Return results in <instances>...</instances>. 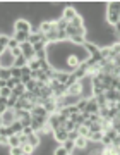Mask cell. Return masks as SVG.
I'll list each match as a JSON object with an SVG mask.
<instances>
[{
	"label": "cell",
	"mask_w": 120,
	"mask_h": 155,
	"mask_svg": "<svg viewBox=\"0 0 120 155\" xmlns=\"http://www.w3.org/2000/svg\"><path fill=\"white\" fill-rule=\"evenodd\" d=\"M31 22L27 21V19H16L14 22V33H26L29 35L31 33Z\"/></svg>",
	"instance_id": "1"
},
{
	"label": "cell",
	"mask_w": 120,
	"mask_h": 155,
	"mask_svg": "<svg viewBox=\"0 0 120 155\" xmlns=\"http://www.w3.org/2000/svg\"><path fill=\"white\" fill-rule=\"evenodd\" d=\"M14 55L11 54V50H5L2 55H0V67L2 69H11V67H14Z\"/></svg>",
	"instance_id": "2"
},
{
	"label": "cell",
	"mask_w": 120,
	"mask_h": 155,
	"mask_svg": "<svg viewBox=\"0 0 120 155\" xmlns=\"http://www.w3.org/2000/svg\"><path fill=\"white\" fill-rule=\"evenodd\" d=\"M52 138H53V141H57V145H62L67 140V131L60 126V127H57L53 133H52Z\"/></svg>",
	"instance_id": "3"
},
{
	"label": "cell",
	"mask_w": 120,
	"mask_h": 155,
	"mask_svg": "<svg viewBox=\"0 0 120 155\" xmlns=\"http://www.w3.org/2000/svg\"><path fill=\"white\" fill-rule=\"evenodd\" d=\"M2 121H4V126H11L12 122H16L17 121L16 110H14V109H7V110L2 114Z\"/></svg>",
	"instance_id": "4"
},
{
	"label": "cell",
	"mask_w": 120,
	"mask_h": 155,
	"mask_svg": "<svg viewBox=\"0 0 120 155\" xmlns=\"http://www.w3.org/2000/svg\"><path fill=\"white\" fill-rule=\"evenodd\" d=\"M19 47H21V52H22V55L26 57L27 59V62L29 61H33L34 59V55H36V54H34V50H33V45L31 43H22V45H19Z\"/></svg>",
	"instance_id": "5"
},
{
	"label": "cell",
	"mask_w": 120,
	"mask_h": 155,
	"mask_svg": "<svg viewBox=\"0 0 120 155\" xmlns=\"http://www.w3.org/2000/svg\"><path fill=\"white\" fill-rule=\"evenodd\" d=\"M39 33L41 35H48V33H52L53 29H57L55 28V21H43V22H39Z\"/></svg>",
	"instance_id": "6"
},
{
	"label": "cell",
	"mask_w": 120,
	"mask_h": 155,
	"mask_svg": "<svg viewBox=\"0 0 120 155\" xmlns=\"http://www.w3.org/2000/svg\"><path fill=\"white\" fill-rule=\"evenodd\" d=\"M77 16V11L74 7H65L64 11H62V19H65L67 22H72V19Z\"/></svg>",
	"instance_id": "7"
},
{
	"label": "cell",
	"mask_w": 120,
	"mask_h": 155,
	"mask_svg": "<svg viewBox=\"0 0 120 155\" xmlns=\"http://www.w3.org/2000/svg\"><path fill=\"white\" fill-rule=\"evenodd\" d=\"M27 145H31L34 150L39 148V145H41V138H39V134L38 133L29 134V136H27Z\"/></svg>",
	"instance_id": "8"
},
{
	"label": "cell",
	"mask_w": 120,
	"mask_h": 155,
	"mask_svg": "<svg viewBox=\"0 0 120 155\" xmlns=\"http://www.w3.org/2000/svg\"><path fill=\"white\" fill-rule=\"evenodd\" d=\"M74 74H76V78L79 79V81H82L84 78H87V67H86V64L82 62L81 66H79L76 71H74Z\"/></svg>",
	"instance_id": "9"
},
{
	"label": "cell",
	"mask_w": 120,
	"mask_h": 155,
	"mask_svg": "<svg viewBox=\"0 0 120 155\" xmlns=\"http://www.w3.org/2000/svg\"><path fill=\"white\" fill-rule=\"evenodd\" d=\"M69 74H71V72H67V71H57V74H55V79H57L60 84H65L67 79H69Z\"/></svg>",
	"instance_id": "10"
},
{
	"label": "cell",
	"mask_w": 120,
	"mask_h": 155,
	"mask_svg": "<svg viewBox=\"0 0 120 155\" xmlns=\"http://www.w3.org/2000/svg\"><path fill=\"white\" fill-rule=\"evenodd\" d=\"M74 143H76V150H86L87 148V143H89V140L84 138V136H79Z\"/></svg>",
	"instance_id": "11"
},
{
	"label": "cell",
	"mask_w": 120,
	"mask_h": 155,
	"mask_svg": "<svg viewBox=\"0 0 120 155\" xmlns=\"http://www.w3.org/2000/svg\"><path fill=\"white\" fill-rule=\"evenodd\" d=\"M16 117H17V121H22V119H31V112L26 110V109H17L16 110Z\"/></svg>",
	"instance_id": "12"
},
{
	"label": "cell",
	"mask_w": 120,
	"mask_h": 155,
	"mask_svg": "<svg viewBox=\"0 0 120 155\" xmlns=\"http://www.w3.org/2000/svg\"><path fill=\"white\" fill-rule=\"evenodd\" d=\"M24 93H26V84H22V83H19L16 88L12 90V95H14V97H17V98H21Z\"/></svg>",
	"instance_id": "13"
},
{
	"label": "cell",
	"mask_w": 120,
	"mask_h": 155,
	"mask_svg": "<svg viewBox=\"0 0 120 155\" xmlns=\"http://www.w3.org/2000/svg\"><path fill=\"white\" fill-rule=\"evenodd\" d=\"M11 147H21V134H11L9 136V148Z\"/></svg>",
	"instance_id": "14"
},
{
	"label": "cell",
	"mask_w": 120,
	"mask_h": 155,
	"mask_svg": "<svg viewBox=\"0 0 120 155\" xmlns=\"http://www.w3.org/2000/svg\"><path fill=\"white\" fill-rule=\"evenodd\" d=\"M9 127L12 129V133H14V134H22V129H24V127H22V124H21V121L12 122Z\"/></svg>",
	"instance_id": "15"
},
{
	"label": "cell",
	"mask_w": 120,
	"mask_h": 155,
	"mask_svg": "<svg viewBox=\"0 0 120 155\" xmlns=\"http://www.w3.org/2000/svg\"><path fill=\"white\" fill-rule=\"evenodd\" d=\"M26 66H27V59L24 55L17 57L16 61H14V67H17V69H22V67H26Z\"/></svg>",
	"instance_id": "16"
},
{
	"label": "cell",
	"mask_w": 120,
	"mask_h": 155,
	"mask_svg": "<svg viewBox=\"0 0 120 155\" xmlns=\"http://www.w3.org/2000/svg\"><path fill=\"white\" fill-rule=\"evenodd\" d=\"M71 26H72V28H76V29L82 28V26H84V19H82V17L79 16V14H77V16L74 17V19H72V22H71Z\"/></svg>",
	"instance_id": "17"
},
{
	"label": "cell",
	"mask_w": 120,
	"mask_h": 155,
	"mask_svg": "<svg viewBox=\"0 0 120 155\" xmlns=\"http://www.w3.org/2000/svg\"><path fill=\"white\" fill-rule=\"evenodd\" d=\"M62 147H64L69 153H74V150H76V143H74L72 140H65V141L62 143Z\"/></svg>",
	"instance_id": "18"
},
{
	"label": "cell",
	"mask_w": 120,
	"mask_h": 155,
	"mask_svg": "<svg viewBox=\"0 0 120 155\" xmlns=\"http://www.w3.org/2000/svg\"><path fill=\"white\" fill-rule=\"evenodd\" d=\"M103 131H98V133H91L89 134V141L93 143H101V138H103Z\"/></svg>",
	"instance_id": "19"
},
{
	"label": "cell",
	"mask_w": 120,
	"mask_h": 155,
	"mask_svg": "<svg viewBox=\"0 0 120 155\" xmlns=\"http://www.w3.org/2000/svg\"><path fill=\"white\" fill-rule=\"evenodd\" d=\"M41 40H43V35H41V33H36V35H29V36H27V43L34 45V43H38V41H41Z\"/></svg>",
	"instance_id": "20"
},
{
	"label": "cell",
	"mask_w": 120,
	"mask_h": 155,
	"mask_svg": "<svg viewBox=\"0 0 120 155\" xmlns=\"http://www.w3.org/2000/svg\"><path fill=\"white\" fill-rule=\"evenodd\" d=\"M38 90V81L36 79H31L29 83H26V91H29V93H34Z\"/></svg>",
	"instance_id": "21"
},
{
	"label": "cell",
	"mask_w": 120,
	"mask_h": 155,
	"mask_svg": "<svg viewBox=\"0 0 120 155\" xmlns=\"http://www.w3.org/2000/svg\"><path fill=\"white\" fill-rule=\"evenodd\" d=\"M27 36H29V35H26V33H14V38L17 40V43H19V45L26 43V41H27Z\"/></svg>",
	"instance_id": "22"
},
{
	"label": "cell",
	"mask_w": 120,
	"mask_h": 155,
	"mask_svg": "<svg viewBox=\"0 0 120 155\" xmlns=\"http://www.w3.org/2000/svg\"><path fill=\"white\" fill-rule=\"evenodd\" d=\"M11 78H12L11 69H0V79H4V81H9Z\"/></svg>",
	"instance_id": "23"
},
{
	"label": "cell",
	"mask_w": 120,
	"mask_h": 155,
	"mask_svg": "<svg viewBox=\"0 0 120 155\" xmlns=\"http://www.w3.org/2000/svg\"><path fill=\"white\" fill-rule=\"evenodd\" d=\"M77 133H79V136H84V138H87L89 140V127H86V126H79L77 127Z\"/></svg>",
	"instance_id": "24"
},
{
	"label": "cell",
	"mask_w": 120,
	"mask_h": 155,
	"mask_svg": "<svg viewBox=\"0 0 120 155\" xmlns=\"http://www.w3.org/2000/svg\"><path fill=\"white\" fill-rule=\"evenodd\" d=\"M27 66H29V69H31V71H39V69H41V67H39V61L36 59V57H34L33 61L27 62Z\"/></svg>",
	"instance_id": "25"
},
{
	"label": "cell",
	"mask_w": 120,
	"mask_h": 155,
	"mask_svg": "<svg viewBox=\"0 0 120 155\" xmlns=\"http://www.w3.org/2000/svg\"><path fill=\"white\" fill-rule=\"evenodd\" d=\"M0 97H2V98H11V97H12V90L9 88V86L0 88Z\"/></svg>",
	"instance_id": "26"
},
{
	"label": "cell",
	"mask_w": 120,
	"mask_h": 155,
	"mask_svg": "<svg viewBox=\"0 0 120 155\" xmlns=\"http://www.w3.org/2000/svg\"><path fill=\"white\" fill-rule=\"evenodd\" d=\"M87 100L89 98H81L79 102H77V109H79V112H84L87 109Z\"/></svg>",
	"instance_id": "27"
},
{
	"label": "cell",
	"mask_w": 120,
	"mask_h": 155,
	"mask_svg": "<svg viewBox=\"0 0 120 155\" xmlns=\"http://www.w3.org/2000/svg\"><path fill=\"white\" fill-rule=\"evenodd\" d=\"M106 9H108V11H113V12H117V14H120V2H110Z\"/></svg>",
	"instance_id": "28"
},
{
	"label": "cell",
	"mask_w": 120,
	"mask_h": 155,
	"mask_svg": "<svg viewBox=\"0 0 120 155\" xmlns=\"http://www.w3.org/2000/svg\"><path fill=\"white\" fill-rule=\"evenodd\" d=\"M53 155H69V152H67L62 145H57V147L53 148Z\"/></svg>",
	"instance_id": "29"
},
{
	"label": "cell",
	"mask_w": 120,
	"mask_h": 155,
	"mask_svg": "<svg viewBox=\"0 0 120 155\" xmlns=\"http://www.w3.org/2000/svg\"><path fill=\"white\" fill-rule=\"evenodd\" d=\"M77 81H79V79L76 78V74H74V72H71V74H69V79H67V83H65V86H67V88H71L72 84H76Z\"/></svg>",
	"instance_id": "30"
},
{
	"label": "cell",
	"mask_w": 120,
	"mask_h": 155,
	"mask_svg": "<svg viewBox=\"0 0 120 155\" xmlns=\"http://www.w3.org/2000/svg\"><path fill=\"white\" fill-rule=\"evenodd\" d=\"M17 102H19V98H17V97H14V95H12L11 98H7V107H9V109H16Z\"/></svg>",
	"instance_id": "31"
},
{
	"label": "cell",
	"mask_w": 120,
	"mask_h": 155,
	"mask_svg": "<svg viewBox=\"0 0 120 155\" xmlns=\"http://www.w3.org/2000/svg\"><path fill=\"white\" fill-rule=\"evenodd\" d=\"M22 153H24L22 147H11L9 148V155H22Z\"/></svg>",
	"instance_id": "32"
},
{
	"label": "cell",
	"mask_w": 120,
	"mask_h": 155,
	"mask_svg": "<svg viewBox=\"0 0 120 155\" xmlns=\"http://www.w3.org/2000/svg\"><path fill=\"white\" fill-rule=\"evenodd\" d=\"M62 127L65 129L67 133H69V131H74V129H77V126L74 124V121H71V119H69V121H67V122H65V124H64Z\"/></svg>",
	"instance_id": "33"
},
{
	"label": "cell",
	"mask_w": 120,
	"mask_h": 155,
	"mask_svg": "<svg viewBox=\"0 0 120 155\" xmlns=\"http://www.w3.org/2000/svg\"><path fill=\"white\" fill-rule=\"evenodd\" d=\"M98 131H103L101 129V122H93L91 127H89V133H98Z\"/></svg>",
	"instance_id": "34"
},
{
	"label": "cell",
	"mask_w": 120,
	"mask_h": 155,
	"mask_svg": "<svg viewBox=\"0 0 120 155\" xmlns=\"http://www.w3.org/2000/svg\"><path fill=\"white\" fill-rule=\"evenodd\" d=\"M11 72H12V78H16L21 81V76H22V71L21 69H17V67H11Z\"/></svg>",
	"instance_id": "35"
},
{
	"label": "cell",
	"mask_w": 120,
	"mask_h": 155,
	"mask_svg": "<svg viewBox=\"0 0 120 155\" xmlns=\"http://www.w3.org/2000/svg\"><path fill=\"white\" fill-rule=\"evenodd\" d=\"M9 38H11V36H7V35H0V47L7 48V45H9Z\"/></svg>",
	"instance_id": "36"
},
{
	"label": "cell",
	"mask_w": 120,
	"mask_h": 155,
	"mask_svg": "<svg viewBox=\"0 0 120 155\" xmlns=\"http://www.w3.org/2000/svg\"><path fill=\"white\" fill-rule=\"evenodd\" d=\"M7 109H9V107H7V98H2V97H0V116H2Z\"/></svg>",
	"instance_id": "37"
},
{
	"label": "cell",
	"mask_w": 120,
	"mask_h": 155,
	"mask_svg": "<svg viewBox=\"0 0 120 155\" xmlns=\"http://www.w3.org/2000/svg\"><path fill=\"white\" fill-rule=\"evenodd\" d=\"M16 47H19V43H17V40L14 36H11L9 38V45H7V50H12V48H16Z\"/></svg>",
	"instance_id": "38"
},
{
	"label": "cell",
	"mask_w": 120,
	"mask_h": 155,
	"mask_svg": "<svg viewBox=\"0 0 120 155\" xmlns=\"http://www.w3.org/2000/svg\"><path fill=\"white\" fill-rule=\"evenodd\" d=\"M21 83V81H19V79H16V78H11V79H9V81H7V86H9V88L11 90H14L17 86V84Z\"/></svg>",
	"instance_id": "39"
},
{
	"label": "cell",
	"mask_w": 120,
	"mask_h": 155,
	"mask_svg": "<svg viewBox=\"0 0 120 155\" xmlns=\"http://www.w3.org/2000/svg\"><path fill=\"white\" fill-rule=\"evenodd\" d=\"M77 138H79V133H77V129H74V131H69V133H67V140H72V141H76Z\"/></svg>",
	"instance_id": "40"
},
{
	"label": "cell",
	"mask_w": 120,
	"mask_h": 155,
	"mask_svg": "<svg viewBox=\"0 0 120 155\" xmlns=\"http://www.w3.org/2000/svg\"><path fill=\"white\" fill-rule=\"evenodd\" d=\"M101 145H103V148H105V147H110V145H112V138L106 136V134H103V138H101Z\"/></svg>",
	"instance_id": "41"
},
{
	"label": "cell",
	"mask_w": 120,
	"mask_h": 155,
	"mask_svg": "<svg viewBox=\"0 0 120 155\" xmlns=\"http://www.w3.org/2000/svg\"><path fill=\"white\" fill-rule=\"evenodd\" d=\"M11 54L14 55V59H17V57H21V55H22L21 47H16V48H12V50H11Z\"/></svg>",
	"instance_id": "42"
},
{
	"label": "cell",
	"mask_w": 120,
	"mask_h": 155,
	"mask_svg": "<svg viewBox=\"0 0 120 155\" xmlns=\"http://www.w3.org/2000/svg\"><path fill=\"white\" fill-rule=\"evenodd\" d=\"M0 147H7L9 148V136H2L0 134Z\"/></svg>",
	"instance_id": "43"
},
{
	"label": "cell",
	"mask_w": 120,
	"mask_h": 155,
	"mask_svg": "<svg viewBox=\"0 0 120 155\" xmlns=\"http://www.w3.org/2000/svg\"><path fill=\"white\" fill-rule=\"evenodd\" d=\"M22 150H24V153H34V148L31 147V145H22Z\"/></svg>",
	"instance_id": "44"
},
{
	"label": "cell",
	"mask_w": 120,
	"mask_h": 155,
	"mask_svg": "<svg viewBox=\"0 0 120 155\" xmlns=\"http://www.w3.org/2000/svg\"><path fill=\"white\" fill-rule=\"evenodd\" d=\"M29 81H31V74H22V76H21V83L22 84L29 83Z\"/></svg>",
	"instance_id": "45"
},
{
	"label": "cell",
	"mask_w": 120,
	"mask_h": 155,
	"mask_svg": "<svg viewBox=\"0 0 120 155\" xmlns=\"http://www.w3.org/2000/svg\"><path fill=\"white\" fill-rule=\"evenodd\" d=\"M34 131H33V127L31 126H27V127H24V129H22V134H24V136H29V134H33Z\"/></svg>",
	"instance_id": "46"
},
{
	"label": "cell",
	"mask_w": 120,
	"mask_h": 155,
	"mask_svg": "<svg viewBox=\"0 0 120 155\" xmlns=\"http://www.w3.org/2000/svg\"><path fill=\"white\" fill-rule=\"evenodd\" d=\"M7 86V81H4V79H0V88H5Z\"/></svg>",
	"instance_id": "47"
},
{
	"label": "cell",
	"mask_w": 120,
	"mask_h": 155,
	"mask_svg": "<svg viewBox=\"0 0 120 155\" xmlns=\"http://www.w3.org/2000/svg\"><path fill=\"white\" fill-rule=\"evenodd\" d=\"M5 50H7V48H4V47H0V55H2V54H4Z\"/></svg>",
	"instance_id": "48"
},
{
	"label": "cell",
	"mask_w": 120,
	"mask_h": 155,
	"mask_svg": "<svg viewBox=\"0 0 120 155\" xmlns=\"http://www.w3.org/2000/svg\"><path fill=\"white\" fill-rule=\"evenodd\" d=\"M0 126H4V121H2V116H0Z\"/></svg>",
	"instance_id": "49"
},
{
	"label": "cell",
	"mask_w": 120,
	"mask_h": 155,
	"mask_svg": "<svg viewBox=\"0 0 120 155\" xmlns=\"http://www.w3.org/2000/svg\"><path fill=\"white\" fill-rule=\"evenodd\" d=\"M22 155H34V153H22Z\"/></svg>",
	"instance_id": "50"
},
{
	"label": "cell",
	"mask_w": 120,
	"mask_h": 155,
	"mask_svg": "<svg viewBox=\"0 0 120 155\" xmlns=\"http://www.w3.org/2000/svg\"><path fill=\"white\" fill-rule=\"evenodd\" d=\"M69 155H74V153H69Z\"/></svg>",
	"instance_id": "51"
},
{
	"label": "cell",
	"mask_w": 120,
	"mask_h": 155,
	"mask_svg": "<svg viewBox=\"0 0 120 155\" xmlns=\"http://www.w3.org/2000/svg\"><path fill=\"white\" fill-rule=\"evenodd\" d=\"M0 127H2V126H0Z\"/></svg>",
	"instance_id": "52"
},
{
	"label": "cell",
	"mask_w": 120,
	"mask_h": 155,
	"mask_svg": "<svg viewBox=\"0 0 120 155\" xmlns=\"http://www.w3.org/2000/svg\"><path fill=\"white\" fill-rule=\"evenodd\" d=\"M118 22H120V21H118Z\"/></svg>",
	"instance_id": "53"
}]
</instances>
